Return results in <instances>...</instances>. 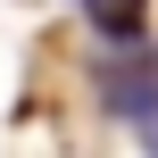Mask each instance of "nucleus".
<instances>
[{"label": "nucleus", "mask_w": 158, "mask_h": 158, "mask_svg": "<svg viewBox=\"0 0 158 158\" xmlns=\"http://www.w3.org/2000/svg\"><path fill=\"white\" fill-rule=\"evenodd\" d=\"M108 117H125V125H150L158 117V58H117V75H108Z\"/></svg>", "instance_id": "1"}, {"label": "nucleus", "mask_w": 158, "mask_h": 158, "mask_svg": "<svg viewBox=\"0 0 158 158\" xmlns=\"http://www.w3.org/2000/svg\"><path fill=\"white\" fill-rule=\"evenodd\" d=\"M83 8H92V25H100L108 42H133V33H142V0H83Z\"/></svg>", "instance_id": "2"}]
</instances>
